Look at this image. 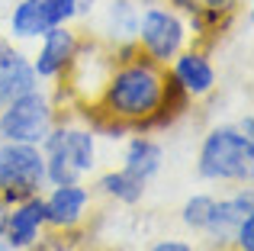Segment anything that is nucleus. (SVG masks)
Wrapping results in <instances>:
<instances>
[{"label": "nucleus", "instance_id": "1", "mask_svg": "<svg viewBox=\"0 0 254 251\" xmlns=\"http://www.w3.org/2000/svg\"><path fill=\"white\" fill-rule=\"evenodd\" d=\"M116 62H113L106 84L100 90L97 103L84 113H93V129L106 132H151L158 120V110L168 87V71L164 64L151 62L138 52V45H110Z\"/></svg>", "mask_w": 254, "mask_h": 251}, {"label": "nucleus", "instance_id": "2", "mask_svg": "<svg viewBox=\"0 0 254 251\" xmlns=\"http://www.w3.org/2000/svg\"><path fill=\"white\" fill-rule=\"evenodd\" d=\"M39 148H42L45 158L49 187L90 181L100 171V135L90 123H74L58 116Z\"/></svg>", "mask_w": 254, "mask_h": 251}, {"label": "nucleus", "instance_id": "3", "mask_svg": "<svg viewBox=\"0 0 254 251\" xmlns=\"http://www.w3.org/2000/svg\"><path fill=\"white\" fill-rule=\"evenodd\" d=\"M196 174L206 184L251 187L254 177V138L245 135L235 123L212 126L196 151Z\"/></svg>", "mask_w": 254, "mask_h": 251}, {"label": "nucleus", "instance_id": "4", "mask_svg": "<svg viewBox=\"0 0 254 251\" xmlns=\"http://www.w3.org/2000/svg\"><path fill=\"white\" fill-rule=\"evenodd\" d=\"M58 120V100L49 90V84L26 90L0 107V142H23L42 145L49 129Z\"/></svg>", "mask_w": 254, "mask_h": 251}, {"label": "nucleus", "instance_id": "5", "mask_svg": "<svg viewBox=\"0 0 254 251\" xmlns=\"http://www.w3.org/2000/svg\"><path fill=\"white\" fill-rule=\"evenodd\" d=\"M49 187L45 181V158L39 145L0 142V200L6 206L39 196Z\"/></svg>", "mask_w": 254, "mask_h": 251}, {"label": "nucleus", "instance_id": "6", "mask_svg": "<svg viewBox=\"0 0 254 251\" xmlns=\"http://www.w3.org/2000/svg\"><path fill=\"white\" fill-rule=\"evenodd\" d=\"M135 45H138L142 55H148L151 62H158V64L168 68L171 58L190 45L187 19L180 16L174 6H168V3H148V6H142Z\"/></svg>", "mask_w": 254, "mask_h": 251}, {"label": "nucleus", "instance_id": "7", "mask_svg": "<svg viewBox=\"0 0 254 251\" xmlns=\"http://www.w3.org/2000/svg\"><path fill=\"white\" fill-rule=\"evenodd\" d=\"M93 190L87 181L77 184H55L42 190V206H45V226L52 232H81L87 216L93 209Z\"/></svg>", "mask_w": 254, "mask_h": 251}, {"label": "nucleus", "instance_id": "8", "mask_svg": "<svg viewBox=\"0 0 254 251\" xmlns=\"http://www.w3.org/2000/svg\"><path fill=\"white\" fill-rule=\"evenodd\" d=\"M81 39L84 36L74 29V23L52 26V29L39 39L36 55H29L39 84H58V81H64V74L71 71V64H74V58H77Z\"/></svg>", "mask_w": 254, "mask_h": 251}, {"label": "nucleus", "instance_id": "9", "mask_svg": "<svg viewBox=\"0 0 254 251\" xmlns=\"http://www.w3.org/2000/svg\"><path fill=\"white\" fill-rule=\"evenodd\" d=\"M168 6L180 13L187 19V29H190V45H212L229 23L235 19L242 0H168Z\"/></svg>", "mask_w": 254, "mask_h": 251}, {"label": "nucleus", "instance_id": "10", "mask_svg": "<svg viewBox=\"0 0 254 251\" xmlns=\"http://www.w3.org/2000/svg\"><path fill=\"white\" fill-rule=\"evenodd\" d=\"M168 81L174 87H180L190 100H203L216 90L219 84V74H216V64H212L209 52L199 49V45H187L184 52L168 62Z\"/></svg>", "mask_w": 254, "mask_h": 251}, {"label": "nucleus", "instance_id": "11", "mask_svg": "<svg viewBox=\"0 0 254 251\" xmlns=\"http://www.w3.org/2000/svg\"><path fill=\"white\" fill-rule=\"evenodd\" d=\"M245 216H254V193H251V187H235L232 193L216 196L209 222H206V229H203V239L209 242L212 248H219V251L232 248V235H235L238 222H242Z\"/></svg>", "mask_w": 254, "mask_h": 251}, {"label": "nucleus", "instance_id": "12", "mask_svg": "<svg viewBox=\"0 0 254 251\" xmlns=\"http://www.w3.org/2000/svg\"><path fill=\"white\" fill-rule=\"evenodd\" d=\"M45 206H42V193L29 196L23 203H13L6 209V222H3V239L10 251H29L39 239L45 235Z\"/></svg>", "mask_w": 254, "mask_h": 251}, {"label": "nucleus", "instance_id": "13", "mask_svg": "<svg viewBox=\"0 0 254 251\" xmlns=\"http://www.w3.org/2000/svg\"><path fill=\"white\" fill-rule=\"evenodd\" d=\"M52 26H55V19H52L45 0H16L6 16V29H10L6 36L13 42H39Z\"/></svg>", "mask_w": 254, "mask_h": 251}, {"label": "nucleus", "instance_id": "14", "mask_svg": "<svg viewBox=\"0 0 254 251\" xmlns=\"http://www.w3.org/2000/svg\"><path fill=\"white\" fill-rule=\"evenodd\" d=\"M123 168L129 171V174H135L138 181L151 184L164 168V145L158 142L155 135H148V132L129 135V142H126V148H123Z\"/></svg>", "mask_w": 254, "mask_h": 251}, {"label": "nucleus", "instance_id": "15", "mask_svg": "<svg viewBox=\"0 0 254 251\" xmlns=\"http://www.w3.org/2000/svg\"><path fill=\"white\" fill-rule=\"evenodd\" d=\"M93 193L106 196V200H113L116 206H138V203L145 200V190H148V184L138 181L135 174H129V171L119 164V168H106V171H97L93 174Z\"/></svg>", "mask_w": 254, "mask_h": 251}, {"label": "nucleus", "instance_id": "16", "mask_svg": "<svg viewBox=\"0 0 254 251\" xmlns=\"http://www.w3.org/2000/svg\"><path fill=\"white\" fill-rule=\"evenodd\" d=\"M142 6L138 0H110L103 10V42L106 45H132L138 32Z\"/></svg>", "mask_w": 254, "mask_h": 251}, {"label": "nucleus", "instance_id": "17", "mask_svg": "<svg viewBox=\"0 0 254 251\" xmlns=\"http://www.w3.org/2000/svg\"><path fill=\"white\" fill-rule=\"evenodd\" d=\"M32 87H39V77H36V71H32V62H29L26 52H19L13 62L0 64V107L10 103L13 97L32 90Z\"/></svg>", "mask_w": 254, "mask_h": 251}, {"label": "nucleus", "instance_id": "18", "mask_svg": "<svg viewBox=\"0 0 254 251\" xmlns=\"http://www.w3.org/2000/svg\"><path fill=\"white\" fill-rule=\"evenodd\" d=\"M212 203H216V193H206V190L187 196V203L180 206V222H184L187 232L203 235L206 222H209V213H212Z\"/></svg>", "mask_w": 254, "mask_h": 251}, {"label": "nucleus", "instance_id": "19", "mask_svg": "<svg viewBox=\"0 0 254 251\" xmlns=\"http://www.w3.org/2000/svg\"><path fill=\"white\" fill-rule=\"evenodd\" d=\"M232 248L254 251V216H245V219L238 222L235 235H232Z\"/></svg>", "mask_w": 254, "mask_h": 251}, {"label": "nucleus", "instance_id": "20", "mask_svg": "<svg viewBox=\"0 0 254 251\" xmlns=\"http://www.w3.org/2000/svg\"><path fill=\"white\" fill-rule=\"evenodd\" d=\"M148 251H196V245L187 242V239H171L168 235V239H158Z\"/></svg>", "mask_w": 254, "mask_h": 251}, {"label": "nucleus", "instance_id": "21", "mask_svg": "<svg viewBox=\"0 0 254 251\" xmlns=\"http://www.w3.org/2000/svg\"><path fill=\"white\" fill-rule=\"evenodd\" d=\"M235 126L245 132V135H251V138H254V116H251V113H245V116H242V120H238Z\"/></svg>", "mask_w": 254, "mask_h": 251}, {"label": "nucleus", "instance_id": "22", "mask_svg": "<svg viewBox=\"0 0 254 251\" xmlns=\"http://www.w3.org/2000/svg\"><path fill=\"white\" fill-rule=\"evenodd\" d=\"M225 251H242V248H225Z\"/></svg>", "mask_w": 254, "mask_h": 251}]
</instances>
